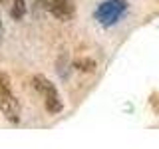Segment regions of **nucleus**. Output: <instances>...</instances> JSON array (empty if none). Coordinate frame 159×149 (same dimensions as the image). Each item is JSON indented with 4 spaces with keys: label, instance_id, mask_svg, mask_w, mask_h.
Returning <instances> with one entry per match:
<instances>
[{
    "label": "nucleus",
    "instance_id": "2",
    "mask_svg": "<svg viewBox=\"0 0 159 149\" xmlns=\"http://www.w3.org/2000/svg\"><path fill=\"white\" fill-rule=\"evenodd\" d=\"M32 84H34V88L38 89V93L44 97V106H46V111L48 113H60L62 111V97H60V93H58V89L52 86V84L48 82L44 76H34L32 78Z\"/></svg>",
    "mask_w": 159,
    "mask_h": 149
},
{
    "label": "nucleus",
    "instance_id": "1",
    "mask_svg": "<svg viewBox=\"0 0 159 149\" xmlns=\"http://www.w3.org/2000/svg\"><path fill=\"white\" fill-rule=\"evenodd\" d=\"M0 111L6 115L8 121L12 123L20 121V103L16 96L12 93V89H10V84L6 76L2 74V70H0Z\"/></svg>",
    "mask_w": 159,
    "mask_h": 149
},
{
    "label": "nucleus",
    "instance_id": "4",
    "mask_svg": "<svg viewBox=\"0 0 159 149\" xmlns=\"http://www.w3.org/2000/svg\"><path fill=\"white\" fill-rule=\"evenodd\" d=\"M40 2L60 20H70L74 16V2L72 0H40Z\"/></svg>",
    "mask_w": 159,
    "mask_h": 149
},
{
    "label": "nucleus",
    "instance_id": "8",
    "mask_svg": "<svg viewBox=\"0 0 159 149\" xmlns=\"http://www.w3.org/2000/svg\"><path fill=\"white\" fill-rule=\"evenodd\" d=\"M0 2H4V0H0Z\"/></svg>",
    "mask_w": 159,
    "mask_h": 149
},
{
    "label": "nucleus",
    "instance_id": "3",
    "mask_svg": "<svg viewBox=\"0 0 159 149\" xmlns=\"http://www.w3.org/2000/svg\"><path fill=\"white\" fill-rule=\"evenodd\" d=\"M127 10V2L125 0H106L102 2L96 10V20L102 22L103 26H111L116 24L119 18L125 14Z\"/></svg>",
    "mask_w": 159,
    "mask_h": 149
},
{
    "label": "nucleus",
    "instance_id": "7",
    "mask_svg": "<svg viewBox=\"0 0 159 149\" xmlns=\"http://www.w3.org/2000/svg\"><path fill=\"white\" fill-rule=\"evenodd\" d=\"M2 36H4V28H2V22H0V42H2Z\"/></svg>",
    "mask_w": 159,
    "mask_h": 149
},
{
    "label": "nucleus",
    "instance_id": "6",
    "mask_svg": "<svg viewBox=\"0 0 159 149\" xmlns=\"http://www.w3.org/2000/svg\"><path fill=\"white\" fill-rule=\"evenodd\" d=\"M74 66H76L78 70H86V72H92V70L96 68V62H93V60H78Z\"/></svg>",
    "mask_w": 159,
    "mask_h": 149
},
{
    "label": "nucleus",
    "instance_id": "5",
    "mask_svg": "<svg viewBox=\"0 0 159 149\" xmlns=\"http://www.w3.org/2000/svg\"><path fill=\"white\" fill-rule=\"evenodd\" d=\"M10 2V14H12L16 20H20L26 12V6H24V0H8Z\"/></svg>",
    "mask_w": 159,
    "mask_h": 149
}]
</instances>
